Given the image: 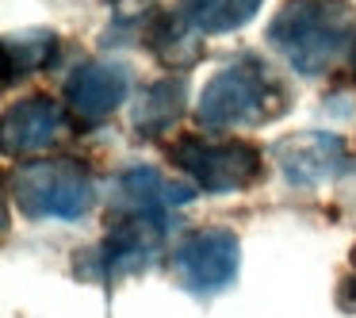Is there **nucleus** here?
<instances>
[{
    "label": "nucleus",
    "mask_w": 356,
    "mask_h": 318,
    "mask_svg": "<svg viewBox=\"0 0 356 318\" xmlns=\"http://www.w3.org/2000/svg\"><path fill=\"white\" fill-rule=\"evenodd\" d=\"M4 85H16L24 77L50 70L58 58V35L47 27H31V31H19L4 39Z\"/></svg>",
    "instance_id": "12"
},
{
    "label": "nucleus",
    "mask_w": 356,
    "mask_h": 318,
    "mask_svg": "<svg viewBox=\"0 0 356 318\" xmlns=\"http://www.w3.org/2000/svg\"><path fill=\"white\" fill-rule=\"evenodd\" d=\"M111 4H119V0H111Z\"/></svg>",
    "instance_id": "17"
},
{
    "label": "nucleus",
    "mask_w": 356,
    "mask_h": 318,
    "mask_svg": "<svg viewBox=\"0 0 356 318\" xmlns=\"http://www.w3.org/2000/svg\"><path fill=\"white\" fill-rule=\"evenodd\" d=\"M165 230H169V211L123 203L108 218V238L88 253H77V272L100 284H115L123 276L146 272L161 257Z\"/></svg>",
    "instance_id": "4"
},
{
    "label": "nucleus",
    "mask_w": 356,
    "mask_h": 318,
    "mask_svg": "<svg viewBox=\"0 0 356 318\" xmlns=\"http://www.w3.org/2000/svg\"><path fill=\"white\" fill-rule=\"evenodd\" d=\"M8 196L27 218H85L96 203V184L88 165L73 157H35L8 173Z\"/></svg>",
    "instance_id": "3"
},
{
    "label": "nucleus",
    "mask_w": 356,
    "mask_h": 318,
    "mask_svg": "<svg viewBox=\"0 0 356 318\" xmlns=\"http://www.w3.org/2000/svg\"><path fill=\"white\" fill-rule=\"evenodd\" d=\"M184 108H188V81L180 73H169V77L154 81L134 100V134L146 142L165 138L177 127V119L184 116Z\"/></svg>",
    "instance_id": "11"
},
{
    "label": "nucleus",
    "mask_w": 356,
    "mask_h": 318,
    "mask_svg": "<svg viewBox=\"0 0 356 318\" xmlns=\"http://www.w3.org/2000/svg\"><path fill=\"white\" fill-rule=\"evenodd\" d=\"M142 47L169 73L195 70L203 62V35L195 27H188L180 12H154L142 24Z\"/></svg>",
    "instance_id": "10"
},
{
    "label": "nucleus",
    "mask_w": 356,
    "mask_h": 318,
    "mask_svg": "<svg viewBox=\"0 0 356 318\" xmlns=\"http://www.w3.org/2000/svg\"><path fill=\"white\" fill-rule=\"evenodd\" d=\"M287 111V88L268 73L261 58L245 54L222 65L203 85L195 119L207 131H234V127H261Z\"/></svg>",
    "instance_id": "2"
},
{
    "label": "nucleus",
    "mask_w": 356,
    "mask_h": 318,
    "mask_svg": "<svg viewBox=\"0 0 356 318\" xmlns=\"http://www.w3.org/2000/svg\"><path fill=\"white\" fill-rule=\"evenodd\" d=\"M119 192H123V200L134 203V207L169 211V207H180V203L192 200L195 184H180V180H169L157 169L142 165V169H127L123 177H119Z\"/></svg>",
    "instance_id": "14"
},
{
    "label": "nucleus",
    "mask_w": 356,
    "mask_h": 318,
    "mask_svg": "<svg viewBox=\"0 0 356 318\" xmlns=\"http://www.w3.org/2000/svg\"><path fill=\"white\" fill-rule=\"evenodd\" d=\"M65 123V108L47 93H35L16 100L4 111V127H0V138H4V154H31V150H47L50 142L62 134Z\"/></svg>",
    "instance_id": "9"
},
{
    "label": "nucleus",
    "mask_w": 356,
    "mask_h": 318,
    "mask_svg": "<svg viewBox=\"0 0 356 318\" xmlns=\"http://www.w3.org/2000/svg\"><path fill=\"white\" fill-rule=\"evenodd\" d=\"M264 0H177V12L200 35H230L241 31L261 12Z\"/></svg>",
    "instance_id": "13"
},
{
    "label": "nucleus",
    "mask_w": 356,
    "mask_h": 318,
    "mask_svg": "<svg viewBox=\"0 0 356 318\" xmlns=\"http://www.w3.org/2000/svg\"><path fill=\"white\" fill-rule=\"evenodd\" d=\"M272 161L291 188H318L348 173L353 157L341 134L333 131H299L272 146Z\"/></svg>",
    "instance_id": "7"
},
{
    "label": "nucleus",
    "mask_w": 356,
    "mask_h": 318,
    "mask_svg": "<svg viewBox=\"0 0 356 318\" xmlns=\"http://www.w3.org/2000/svg\"><path fill=\"white\" fill-rule=\"evenodd\" d=\"M169 161L192 177L195 188L211 196L245 192L261 180L264 157L253 142L241 138H203V134H180L169 146Z\"/></svg>",
    "instance_id": "5"
},
{
    "label": "nucleus",
    "mask_w": 356,
    "mask_h": 318,
    "mask_svg": "<svg viewBox=\"0 0 356 318\" xmlns=\"http://www.w3.org/2000/svg\"><path fill=\"white\" fill-rule=\"evenodd\" d=\"M353 70H356V54H353Z\"/></svg>",
    "instance_id": "16"
},
{
    "label": "nucleus",
    "mask_w": 356,
    "mask_h": 318,
    "mask_svg": "<svg viewBox=\"0 0 356 318\" xmlns=\"http://www.w3.org/2000/svg\"><path fill=\"white\" fill-rule=\"evenodd\" d=\"M337 307L345 315H356V249H353V261H348V272L337 284Z\"/></svg>",
    "instance_id": "15"
},
{
    "label": "nucleus",
    "mask_w": 356,
    "mask_h": 318,
    "mask_svg": "<svg viewBox=\"0 0 356 318\" xmlns=\"http://www.w3.org/2000/svg\"><path fill=\"white\" fill-rule=\"evenodd\" d=\"M241 241L230 226H203L180 238L172 249V272L192 295H218L238 280Z\"/></svg>",
    "instance_id": "6"
},
{
    "label": "nucleus",
    "mask_w": 356,
    "mask_h": 318,
    "mask_svg": "<svg viewBox=\"0 0 356 318\" xmlns=\"http://www.w3.org/2000/svg\"><path fill=\"white\" fill-rule=\"evenodd\" d=\"M268 47L302 77H322L356 54L353 0H287L268 24Z\"/></svg>",
    "instance_id": "1"
},
{
    "label": "nucleus",
    "mask_w": 356,
    "mask_h": 318,
    "mask_svg": "<svg viewBox=\"0 0 356 318\" xmlns=\"http://www.w3.org/2000/svg\"><path fill=\"white\" fill-rule=\"evenodd\" d=\"M131 93V73L115 62H85L70 73L65 81V111L73 116V123L85 131L96 127L119 108Z\"/></svg>",
    "instance_id": "8"
}]
</instances>
